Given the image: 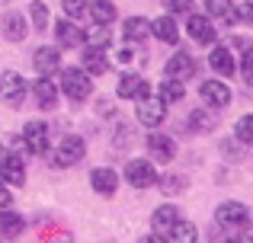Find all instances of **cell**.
Returning a JSON list of instances; mask_svg holds the SVG:
<instances>
[{
	"instance_id": "1",
	"label": "cell",
	"mask_w": 253,
	"mask_h": 243,
	"mask_svg": "<svg viewBox=\"0 0 253 243\" xmlns=\"http://www.w3.org/2000/svg\"><path fill=\"white\" fill-rule=\"evenodd\" d=\"M58 90H64V96H68L71 103H84L86 96H90V74L81 68H68V70H61V87Z\"/></svg>"
},
{
	"instance_id": "2",
	"label": "cell",
	"mask_w": 253,
	"mask_h": 243,
	"mask_svg": "<svg viewBox=\"0 0 253 243\" xmlns=\"http://www.w3.org/2000/svg\"><path fill=\"white\" fill-rule=\"evenodd\" d=\"M218 224L228 227V231H247L250 227V208L244 202H221L215 211Z\"/></svg>"
},
{
	"instance_id": "3",
	"label": "cell",
	"mask_w": 253,
	"mask_h": 243,
	"mask_svg": "<svg viewBox=\"0 0 253 243\" xmlns=\"http://www.w3.org/2000/svg\"><path fill=\"white\" fill-rule=\"evenodd\" d=\"M26 90H29V83L23 80V74H16V70H3L0 74V103H6L13 109L23 106Z\"/></svg>"
},
{
	"instance_id": "4",
	"label": "cell",
	"mask_w": 253,
	"mask_h": 243,
	"mask_svg": "<svg viewBox=\"0 0 253 243\" xmlns=\"http://www.w3.org/2000/svg\"><path fill=\"white\" fill-rule=\"evenodd\" d=\"M135 115H138V122L141 125H148V128H157L164 119H167V103L161 100V96H141L138 100V109H135Z\"/></svg>"
},
{
	"instance_id": "5",
	"label": "cell",
	"mask_w": 253,
	"mask_h": 243,
	"mask_svg": "<svg viewBox=\"0 0 253 243\" xmlns=\"http://www.w3.org/2000/svg\"><path fill=\"white\" fill-rule=\"evenodd\" d=\"M125 182L135 189H148L157 182V170L151 160H128L125 163Z\"/></svg>"
},
{
	"instance_id": "6",
	"label": "cell",
	"mask_w": 253,
	"mask_h": 243,
	"mask_svg": "<svg viewBox=\"0 0 253 243\" xmlns=\"http://www.w3.org/2000/svg\"><path fill=\"white\" fill-rule=\"evenodd\" d=\"M84 154H86V144H84V138H77V135H68V138L61 141V147H58L55 160H58V167H74V163H81V160H84Z\"/></svg>"
},
{
	"instance_id": "7",
	"label": "cell",
	"mask_w": 253,
	"mask_h": 243,
	"mask_svg": "<svg viewBox=\"0 0 253 243\" xmlns=\"http://www.w3.org/2000/svg\"><path fill=\"white\" fill-rule=\"evenodd\" d=\"M199 96H202V103H209L211 109H224L231 103V87L221 83V80H202Z\"/></svg>"
},
{
	"instance_id": "8",
	"label": "cell",
	"mask_w": 253,
	"mask_h": 243,
	"mask_svg": "<svg viewBox=\"0 0 253 243\" xmlns=\"http://www.w3.org/2000/svg\"><path fill=\"white\" fill-rule=\"evenodd\" d=\"M23 141H26V150H32V154H48V125L29 122L23 128Z\"/></svg>"
},
{
	"instance_id": "9",
	"label": "cell",
	"mask_w": 253,
	"mask_h": 243,
	"mask_svg": "<svg viewBox=\"0 0 253 243\" xmlns=\"http://www.w3.org/2000/svg\"><path fill=\"white\" fill-rule=\"evenodd\" d=\"M144 144H148V154L154 157L157 163H170L173 154H176V144H173V138H170V135H161V131H151Z\"/></svg>"
},
{
	"instance_id": "10",
	"label": "cell",
	"mask_w": 253,
	"mask_h": 243,
	"mask_svg": "<svg viewBox=\"0 0 253 243\" xmlns=\"http://www.w3.org/2000/svg\"><path fill=\"white\" fill-rule=\"evenodd\" d=\"M186 32H189L192 38H196L199 45H211L218 38V32H215V26H211V19L209 16H199V13H192L189 19H186Z\"/></svg>"
},
{
	"instance_id": "11",
	"label": "cell",
	"mask_w": 253,
	"mask_h": 243,
	"mask_svg": "<svg viewBox=\"0 0 253 243\" xmlns=\"http://www.w3.org/2000/svg\"><path fill=\"white\" fill-rule=\"evenodd\" d=\"M167 77L170 80H189L192 74H196V61H192V55L189 51H176V55L167 61Z\"/></svg>"
},
{
	"instance_id": "12",
	"label": "cell",
	"mask_w": 253,
	"mask_h": 243,
	"mask_svg": "<svg viewBox=\"0 0 253 243\" xmlns=\"http://www.w3.org/2000/svg\"><path fill=\"white\" fill-rule=\"evenodd\" d=\"M0 179H3L6 186H23V182H26L23 160L13 157V154H3V157H0Z\"/></svg>"
},
{
	"instance_id": "13",
	"label": "cell",
	"mask_w": 253,
	"mask_h": 243,
	"mask_svg": "<svg viewBox=\"0 0 253 243\" xmlns=\"http://www.w3.org/2000/svg\"><path fill=\"white\" fill-rule=\"evenodd\" d=\"M122 100H141V96L151 93V83L144 80L141 74H125L122 80H119V90H116Z\"/></svg>"
},
{
	"instance_id": "14",
	"label": "cell",
	"mask_w": 253,
	"mask_h": 243,
	"mask_svg": "<svg viewBox=\"0 0 253 243\" xmlns=\"http://www.w3.org/2000/svg\"><path fill=\"white\" fill-rule=\"evenodd\" d=\"M0 32H3L10 42H23L26 32H29V23H26L23 13H3V19H0Z\"/></svg>"
},
{
	"instance_id": "15",
	"label": "cell",
	"mask_w": 253,
	"mask_h": 243,
	"mask_svg": "<svg viewBox=\"0 0 253 243\" xmlns=\"http://www.w3.org/2000/svg\"><path fill=\"white\" fill-rule=\"evenodd\" d=\"M32 64H36V70L42 77H51L58 68H61V51L58 48H48V45H42V48L32 55Z\"/></svg>"
},
{
	"instance_id": "16",
	"label": "cell",
	"mask_w": 253,
	"mask_h": 243,
	"mask_svg": "<svg viewBox=\"0 0 253 243\" xmlns=\"http://www.w3.org/2000/svg\"><path fill=\"white\" fill-rule=\"evenodd\" d=\"M209 68L215 70V74H221V77H231V74L237 70L234 55H231L228 45H215V48H211V55H209Z\"/></svg>"
},
{
	"instance_id": "17",
	"label": "cell",
	"mask_w": 253,
	"mask_h": 243,
	"mask_svg": "<svg viewBox=\"0 0 253 243\" xmlns=\"http://www.w3.org/2000/svg\"><path fill=\"white\" fill-rule=\"evenodd\" d=\"M81 61H84V70H86V74H93V77H103L106 70H109L106 51L99 48V45H86L84 55H81Z\"/></svg>"
},
{
	"instance_id": "18",
	"label": "cell",
	"mask_w": 253,
	"mask_h": 243,
	"mask_svg": "<svg viewBox=\"0 0 253 243\" xmlns=\"http://www.w3.org/2000/svg\"><path fill=\"white\" fill-rule=\"evenodd\" d=\"M55 32H58V42H61L64 48H77V45L86 42V32H84L77 23H71V19H61V23H55Z\"/></svg>"
},
{
	"instance_id": "19",
	"label": "cell",
	"mask_w": 253,
	"mask_h": 243,
	"mask_svg": "<svg viewBox=\"0 0 253 243\" xmlns=\"http://www.w3.org/2000/svg\"><path fill=\"white\" fill-rule=\"evenodd\" d=\"M32 93H36V103H39V109H55L58 106V87L51 83V77H42V80L32 87Z\"/></svg>"
},
{
	"instance_id": "20",
	"label": "cell",
	"mask_w": 253,
	"mask_h": 243,
	"mask_svg": "<svg viewBox=\"0 0 253 243\" xmlns=\"http://www.w3.org/2000/svg\"><path fill=\"white\" fill-rule=\"evenodd\" d=\"M205 13L209 19H221V23H237V6H231V0H205Z\"/></svg>"
},
{
	"instance_id": "21",
	"label": "cell",
	"mask_w": 253,
	"mask_h": 243,
	"mask_svg": "<svg viewBox=\"0 0 253 243\" xmlns=\"http://www.w3.org/2000/svg\"><path fill=\"white\" fill-rule=\"evenodd\" d=\"M90 182H93V189H96L99 195H112L119 189V176L112 173V170H106V167L103 170H93V173H90Z\"/></svg>"
},
{
	"instance_id": "22",
	"label": "cell",
	"mask_w": 253,
	"mask_h": 243,
	"mask_svg": "<svg viewBox=\"0 0 253 243\" xmlns=\"http://www.w3.org/2000/svg\"><path fill=\"white\" fill-rule=\"evenodd\" d=\"M151 32H154L161 42H167V45H173L179 38V29H176V19L173 16H157L154 23H151Z\"/></svg>"
},
{
	"instance_id": "23",
	"label": "cell",
	"mask_w": 253,
	"mask_h": 243,
	"mask_svg": "<svg viewBox=\"0 0 253 243\" xmlns=\"http://www.w3.org/2000/svg\"><path fill=\"white\" fill-rule=\"evenodd\" d=\"M122 35L128 38V42H141V38L151 35V23L144 16H128L125 26H122Z\"/></svg>"
},
{
	"instance_id": "24",
	"label": "cell",
	"mask_w": 253,
	"mask_h": 243,
	"mask_svg": "<svg viewBox=\"0 0 253 243\" xmlns=\"http://www.w3.org/2000/svg\"><path fill=\"white\" fill-rule=\"evenodd\" d=\"M196 240H199V231L189 221H176L167 231V243H196Z\"/></svg>"
},
{
	"instance_id": "25",
	"label": "cell",
	"mask_w": 253,
	"mask_h": 243,
	"mask_svg": "<svg viewBox=\"0 0 253 243\" xmlns=\"http://www.w3.org/2000/svg\"><path fill=\"white\" fill-rule=\"evenodd\" d=\"M0 234H3L6 240L19 237V234H23V214H13L10 208H3V214H0Z\"/></svg>"
},
{
	"instance_id": "26",
	"label": "cell",
	"mask_w": 253,
	"mask_h": 243,
	"mask_svg": "<svg viewBox=\"0 0 253 243\" xmlns=\"http://www.w3.org/2000/svg\"><path fill=\"white\" fill-rule=\"evenodd\" d=\"M176 221H179V211H176V208H173V205H161L154 211V218H151V224H154V231L164 234V231H170Z\"/></svg>"
},
{
	"instance_id": "27",
	"label": "cell",
	"mask_w": 253,
	"mask_h": 243,
	"mask_svg": "<svg viewBox=\"0 0 253 243\" xmlns=\"http://www.w3.org/2000/svg\"><path fill=\"white\" fill-rule=\"evenodd\" d=\"M90 16L96 19V26H109L112 19H116V6H112V0H93V3H90Z\"/></svg>"
},
{
	"instance_id": "28",
	"label": "cell",
	"mask_w": 253,
	"mask_h": 243,
	"mask_svg": "<svg viewBox=\"0 0 253 243\" xmlns=\"http://www.w3.org/2000/svg\"><path fill=\"white\" fill-rule=\"evenodd\" d=\"M157 96H161V100L167 103V106H173V103H179V100L186 96V90H183V80H170V77H167V80L161 83V93H157Z\"/></svg>"
},
{
	"instance_id": "29",
	"label": "cell",
	"mask_w": 253,
	"mask_h": 243,
	"mask_svg": "<svg viewBox=\"0 0 253 243\" xmlns=\"http://www.w3.org/2000/svg\"><path fill=\"white\" fill-rule=\"evenodd\" d=\"M29 16H32V26H36L39 32H45V29H48L51 16H48V6H45L42 0H32V3H29Z\"/></svg>"
},
{
	"instance_id": "30",
	"label": "cell",
	"mask_w": 253,
	"mask_h": 243,
	"mask_svg": "<svg viewBox=\"0 0 253 243\" xmlns=\"http://www.w3.org/2000/svg\"><path fill=\"white\" fill-rule=\"evenodd\" d=\"M61 10L68 19H74V23H81V19L90 13V3L86 0H61Z\"/></svg>"
},
{
	"instance_id": "31",
	"label": "cell",
	"mask_w": 253,
	"mask_h": 243,
	"mask_svg": "<svg viewBox=\"0 0 253 243\" xmlns=\"http://www.w3.org/2000/svg\"><path fill=\"white\" fill-rule=\"evenodd\" d=\"M234 138L241 144H253V115H241L234 125Z\"/></svg>"
},
{
	"instance_id": "32",
	"label": "cell",
	"mask_w": 253,
	"mask_h": 243,
	"mask_svg": "<svg viewBox=\"0 0 253 243\" xmlns=\"http://www.w3.org/2000/svg\"><path fill=\"white\" fill-rule=\"evenodd\" d=\"M215 115H202V112H192L189 115V128L192 131H211V128H215Z\"/></svg>"
},
{
	"instance_id": "33",
	"label": "cell",
	"mask_w": 253,
	"mask_h": 243,
	"mask_svg": "<svg viewBox=\"0 0 253 243\" xmlns=\"http://www.w3.org/2000/svg\"><path fill=\"white\" fill-rule=\"evenodd\" d=\"M86 42H90V45H99V48H106V45L112 42V35H109V29H106V26H96V29L86 35Z\"/></svg>"
},
{
	"instance_id": "34",
	"label": "cell",
	"mask_w": 253,
	"mask_h": 243,
	"mask_svg": "<svg viewBox=\"0 0 253 243\" xmlns=\"http://www.w3.org/2000/svg\"><path fill=\"white\" fill-rule=\"evenodd\" d=\"M241 74H244V80L253 83V45H247L244 48V58H241Z\"/></svg>"
},
{
	"instance_id": "35",
	"label": "cell",
	"mask_w": 253,
	"mask_h": 243,
	"mask_svg": "<svg viewBox=\"0 0 253 243\" xmlns=\"http://www.w3.org/2000/svg\"><path fill=\"white\" fill-rule=\"evenodd\" d=\"M161 186H164V192H183V186H186V179L183 176H167V179H161Z\"/></svg>"
},
{
	"instance_id": "36",
	"label": "cell",
	"mask_w": 253,
	"mask_h": 243,
	"mask_svg": "<svg viewBox=\"0 0 253 243\" xmlns=\"http://www.w3.org/2000/svg\"><path fill=\"white\" fill-rule=\"evenodd\" d=\"M237 23L253 26V0H244V3L237 6Z\"/></svg>"
},
{
	"instance_id": "37",
	"label": "cell",
	"mask_w": 253,
	"mask_h": 243,
	"mask_svg": "<svg viewBox=\"0 0 253 243\" xmlns=\"http://www.w3.org/2000/svg\"><path fill=\"white\" fill-rule=\"evenodd\" d=\"M167 6H170L173 13H189L192 10V0H170Z\"/></svg>"
},
{
	"instance_id": "38",
	"label": "cell",
	"mask_w": 253,
	"mask_h": 243,
	"mask_svg": "<svg viewBox=\"0 0 253 243\" xmlns=\"http://www.w3.org/2000/svg\"><path fill=\"white\" fill-rule=\"evenodd\" d=\"M13 205V195H10V189H6V182L0 179V208H10Z\"/></svg>"
},
{
	"instance_id": "39",
	"label": "cell",
	"mask_w": 253,
	"mask_h": 243,
	"mask_svg": "<svg viewBox=\"0 0 253 243\" xmlns=\"http://www.w3.org/2000/svg\"><path fill=\"white\" fill-rule=\"evenodd\" d=\"M135 61V51L131 48H119V64H131Z\"/></svg>"
},
{
	"instance_id": "40",
	"label": "cell",
	"mask_w": 253,
	"mask_h": 243,
	"mask_svg": "<svg viewBox=\"0 0 253 243\" xmlns=\"http://www.w3.org/2000/svg\"><path fill=\"white\" fill-rule=\"evenodd\" d=\"M138 243H167V240L157 237V234H151V237H144V240H138Z\"/></svg>"
},
{
	"instance_id": "41",
	"label": "cell",
	"mask_w": 253,
	"mask_h": 243,
	"mask_svg": "<svg viewBox=\"0 0 253 243\" xmlns=\"http://www.w3.org/2000/svg\"><path fill=\"white\" fill-rule=\"evenodd\" d=\"M0 3H6V0H0Z\"/></svg>"
}]
</instances>
